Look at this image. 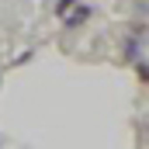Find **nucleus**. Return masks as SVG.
Listing matches in <instances>:
<instances>
[{
  "label": "nucleus",
  "instance_id": "1",
  "mask_svg": "<svg viewBox=\"0 0 149 149\" xmlns=\"http://www.w3.org/2000/svg\"><path fill=\"white\" fill-rule=\"evenodd\" d=\"M83 17H90V7H80V10H76V14L70 17V21H66V24H70V28H76V24H80Z\"/></svg>",
  "mask_w": 149,
  "mask_h": 149
},
{
  "label": "nucleus",
  "instance_id": "2",
  "mask_svg": "<svg viewBox=\"0 0 149 149\" xmlns=\"http://www.w3.org/2000/svg\"><path fill=\"white\" fill-rule=\"evenodd\" d=\"M70 3H76V0H59V3H56V10H59V14H63V10H66V7H70Z\"/></svg>",
  "mask_w": 149,
  "mask_h": 149
}]
</instances>
